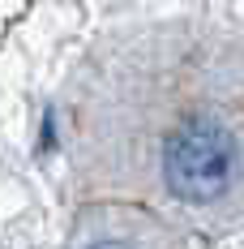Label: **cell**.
Returning a JSON list of instances; mask_svg holds the SVG:
<instances>
[{
	"mask_svg": "<svg viewBox=\"0 0 244 249\" xmlns=\"http://www.w3.org/2000/svg\"><path fill=\"white\" fill-rule=\"evenodd\" d=\"M163 176L180 202H214L236 176V138L219 121H184L163 146Z\"/></svg>",
	"mask_w": 244,
	"mask_h": 249,
	"instance_id": "obj_1",
	"label": "cell"
},
{
	"mask_svg": "<svg viewBox=\"0 0 244 249\" xmlns=\"http://www.w3.org/2000/svg\"><path fill=\"white\" fill-rule=\"evenodd\" d=\"M90 249H133V245H124V241H98V245H90Z\"/></svg>",
	"mask_w": 244,
	"mask_h": 249,
	"instance_id": "obj_2",
	"label": "cell"
}]
</instances>
